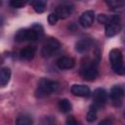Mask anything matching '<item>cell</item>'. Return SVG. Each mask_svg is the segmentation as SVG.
Segmentation results:
<instances>
[{
  "instance_id": "obj_1",
  "label": "cell",
  "mask_w": 125,
  "mask_h": 125,
  "mask_svg": "<svg viewBox=\"0 0 125 125\" xmlns=\"http://www.w3.org/2000/svg\"><path fill=\"white\" fill-rule=\"evenodd\" d=\"M108 58L112 70L119 75L125 74V65L123 64V58L121 51L118 49H112L109 52Z\"/></svg>"
},
{
  "instance_id": "obj_2",
  "label": "cell",
  "mask_w": 125,
  "mask_h": 125,
  "mask_svg": "<svg viewBox=\"0 0 125 125\" xmlns=\"http://www.w3.org/2000/svg\"><path fill=\"white\" fill-rule=\"evenodd\" d=\"M58 89H59V83L57 81L44 78L39 82L35 94H36V97L43 98L56 92Z\"/></svg>"
},
{
  "instance_id": "obj_3",
  "label": "cell",
  "mask_w": 125,
  "mask_h": 125,
  "mask_svg": "<svg viewBox=\"0 0 125 125\" xmlns=\"http://www.w3.org/2000/svg\"><path fill=\"white\" fill-rule=\"evenodd\" d=\"M80 74L82 77L86 80H94L98 76V68H97V62L94 61H87L86 62H83Z\"/></svg>"
},
{
  "instance_id": "obj_4",
  "label": "cell",
  "mask_w": 125,
  "mask_h": 125,
  "mask_svg": "<svg viewBox=\"0 0 125 125\" xmlns=\"http://www.w3.org/2000/svg\"><path fill=\"white\" fill-rule=\"evenodd\" d=\"M61 47V43L56 38H49L43 45L41 50V55L44 58L51 57L57 50H59Z\"/></svg>"
},
{
  "instance_id": "obj_5",
  "label": "cell",
  "mask_w": 125,
  "mask_h": 125,
  "mask_svg": "<svg viewBox=\"0 0 125 125\" xmlns=\"http://www.w3.org/2000/svg\"><path fill=\"white\" fill-rule=\"evenodd\" d=\"M38 39V36L36 34V32L30 27V28H23V29H20L16 36H15V40L18 42H23V41H34Z\"/></svg>"
},
{
  "instance_id": "obj_6",
  "label": "cell",
  "mask_w": 125,
  "mask_h": 125,
  "mask_svg": "<svg viewBox=\"0 0 125 125\" xmlns=\"http://www.w3.org/2000/svg\"><path fill=\"white\" fill-rule=\"evenodd\" d=\"M107 99V93L103 88H98L94 91L93 94V106H95L97 109L104 106Z\"/></svg>"
},
{
  "instance_id": "obj_7",
  "label": "cell",
  "mask_w": 125,
  "mask_h": 125,
  "mask_svg": "<svg viewBox=\"0 0 125 125\" xmlns=\"http://www.w3.org/2000/svg\"><path fill=\"white\" fill-rule=\"evenodd\" d=\"M95 20V13L94 11L88 10L85 11L84 13H82V15L79 18V23L83 26V27H89L93 24Z\"/></svg>"
},
{
  "instance_id": "obj_8",
  "label": "cell",
  "mask_w": 125,
  "mask_h": 125,
  "mask_svg": "<svg viewBox=\"0 0 125 125\" xmlns=\"http://www.w3.org/2000/svg\"><path fill=\"white\" fill-rule=\"evenodd\" d=\"M73 11V6L71 4H62L57 7L55 13L59 19H65L67 18Z\"/></svg>"
},
{
  "instance_id": "obj_9",
  "label": "cell",
  "mask_w": 125,
  "mask_h": 125,
  "mask_svg": "<svg viewBox=\"0 0 125 125\" xmlns=\"http://www.w3.org/2000/svg\"><path fill=\"white\" fill-rule=\"evenodd\" d=\"M71 93L77 97H88L91 93L90 88L83 84H74L71 86Z\"/></svg>"
},
{
  "instance_id": "obj_10",
  "label": "cell",
  "mask_w": 125,
  "mask_h": 125,
  "mask_svg": "<svg viewBox=\"0 0 125 125\" xmlns=\"http://www.w3.org/2000/svg\"><path fill=\"white\" fill-rule=\"evenodd\" d=\"M109 96H110V99L113 103H120L122 98L125 96V91L121 86L116 85V86H113L111 88Z\"/></svg>"
},
{
  "instance_id": "obj_11",
  "label": "cell",
  "mask_w": 125,
  "mask_h": 125,
  "mask_svg": "<svg viewBox=\"0 0 125 125\" xmlns=\"http://www.w3.org/2000/svg\"><path fill=\"white\" fill-rule=\"evenodd\" d=\"M92 39L91 38H88V37H83L81 39H79L76 44H75V49L77 52L79 53H84L86 51H88L90 49V47L92 46Z\"/></svg>"
},
{
  "instance_id": "obj_12",
  "label": "cell",
  "mask_w": 125,
  "mask_h": 125,
  "mask_svg": "<svg viewBox=\"0 0 125 125\" xmlns=\"http://www.w3.org/2000/svg\"><path fill=\"white\" fill-rule=\"evenodd\" d=\"M74 60L69 57H61L57 61V65L61 69H70L74 66Z\"/></svg>"
},
{
  "instance_id": "obj_13",
  "label": "cell",
  "mask_w": 125,
  "mask_h": 125,
  "mask_svg": "<svg viewBox=\"0 0 125 125\" xmlns=\"http://www.w3.org/2000/svg\"><path fill=\"white\" fill-rule=\"evenodd\" d=\"M121 29V25L119 22H113V23H109L105 25V29H104V33L105 36L107 37H112L115 36L116 34L119 33Z\"/></svg>"
},
{
  "instance_id": "obj_14",
  "label": "cell",
  "mask_w": 125,
  "mask_h": 125,
  "mask_svg": "<svg viewBox=\"0 0 125 125\" xmlns=\"http://www.w3.org/2000/svg\"><path fill=\"white\" fill-rule=\"evenodd\" d=\"M35 54V48L32 46H26L23 49L21 50L20 52V57L21 60H25V61H29L31 59H33Z\"/></svg>"
},
{
  "instance_id": "obj_15",
  "label": "cell",
  "mask_w": 125,
  "mask_h": 125,
  "mask_svg": "<svg viewBox=\"0 0 125 125\" xmlns=\"http://www.w3.org/2000/svg\"><path fill=\"white\" fill-rule=\"evenodd\" d=\"M11 78V69L9 67H2L0 71V85L2 87L6 86Z\"/></svg>"
},
{
  "instance_id": "obj_16",
  "label": "cell",
  "mask_w": 125,
  "mask_h": 125,
  "mask_svg": "<svg viewBox=\"0 0 125 125\" xmlns=\"http://www.w3.org/2000/svg\"><path fill=\"white\" fill-rule=\"evenodd\" d=\"M16 125H32V118L28 114H21L17 117Z\"/></svg>"
},
{
  "instance_id": "obj_17",
  "label": "cell",
  "mask_w": 125,
  "mask_h": 125,
  "mask_svg": "<svg viewBox=\"0 0 125 125\" xmlns=\"http://www.w3.org/2000/svg\"><path fill=\"white\" fill-rule=\"evenodd\" d=\"M71 107H72L71 104L67 99H62L59 102V108L62 112H64V113L69 112L71 110Z\"/></svg>"
},
{
  "instance_id": "obj_18",
  "label": "cell",
  "mask_w": 125,
  "mask_h": 125,
  "mask_svg": "<svg viewBox=\"0 0 125 125\" xmlns=\"http://www.w3.org/2000/svg\"><path fill=\"white\" fill-rule=\"evenodd\" d=\"M31 4H32L33 9H34V11L36 13L41 14L46 9V2L45 1H41V0H39V1H33V2H31Z\"/></svg>"
},
{
  "instance_id": "obj_19",
  "label": "cell",
  "mask_w": 125,
  "mask_h": 125,
  "mask_svg": "<svg viewBox=\"0 0 125 125\" xmlns=\"http://www.w3.org/2000/svg\"><path fill=\"white\" fill-rule=\"evenodd\" d=\"M97 108L93 105L90 106V109L88 110L87 112V115H86V119L88 122H94L96 119H97Z\"/></svg>"
},
{
  "instance_id": "obj_20",
  "label": "cell",
  "mask_w": 125,
  "mask_h": 125,
  "mask_svg": "<svg viewBox=\"0 0 125 125\" xmlns=\"http://www.w3.org/2000/svg\"><path fill=\"white\" fill-rule=\"evenodd\" d=\"M106 4L111 10H117V9H120L124 3L121 1H106Z\"/></svg>"
},
{
  "instance_id": "obj_21",
  "label": "cell",
  "mask_w": 125,
  "mask_h": 125,
  "mask_svg": "<svg viewBox=\"0 0 125 125\" xmlns=\"http://www.w3.org/2000/svg\"><path fill=\"white\" fill-rule=\"evenodd\" d=\"M31 28L36 32L38 38H40V37L43 36V27H42L39 23H35V24H33V25L31 26Z\"/></svg>"
},
{
  "instance_id": "obj_22",
  "label": "cell",
  "mask_w": 125,
  "mask_h": 125,
  "mask_svg": "<svg viewBox=\"0 0 125 125\" xmlns=\"http://www.w3.org/2000/svg\"><path fill=\"white\" fill-rule=\"evenodd\" d=\"M59 21V18L58 16L56 15V13H51L49 16H48V21L51 25H54L57 23V21Z\"/></svg>"
},
{
  "instance_id": "obj_23",
  "label": "cell",
  "mask_w": 125,
  "mask_h": 125,
  "mask_svg": "<svg viewBox=\"0 0 125 125\" xmlns=\"http://www.w3.org/2000/svg\"><path fill=\"white\" fill-rule=\"evenodd\" d=\"M10 5L13 7V8H16V9H19V8H21L25 5V2H22V1H18V0H13L10 2Z\"/></svg>"
},
{
  "instance_id": "obj_24",
  "label": "cell",
  "mask_w": 125,
  "mask_h": 125,
  "mask_svg": "<svg viewBox=\"0 0 125 125\" xmlns=\"http://www.w3.org/2000/svg\"><path fill=\"white\" fill-rule=\"evenodd\" d=\"M97 20L100 23H103V24H106L107 23V20H108V16H106L105 14H100L98 15L97 17Z\"/></svg>"
},
{
  "instance_id": "obj_25",
  "label": "cell",
  "mask_w": 125,
  "mask_h": 125,
  "mask_svg": "<svg viewBox=\"0 0 125 125\" xmlns=\"http://www.w3.org/2000/svg\"><path fill=\"white\" fill-rule=\"evenodd\" d=\"M66 125H80V124L74 118V116H68L66 119Z\"/></svg>"
},
{
  "instance_id": "obj_26",
  "label": "cell",
  "mask_w": 125,
  "mask_h": 125,
  "mask_svg": "<svg viewBox=\"0 0 125 125\" xmlns=\"http://www.w3.org/2000/svg\"><path fill=\"white\" fill-rule=\"evenodd\" d=\"M99 125H112V122H111V120H110V119L105 118V119L102 120V121L99 123Z\"/></svg>"
}]
</instances>
